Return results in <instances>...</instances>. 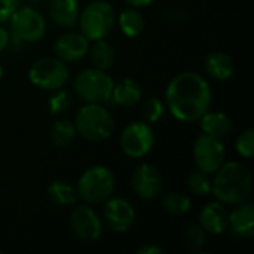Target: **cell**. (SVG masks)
<instances>
[{
  "instance_id": "36",
  "label": "cell",
  "mask_w": 254,
  "mask_h": 254,
  "mask_svg": "<svg viewBox=\"0 0 254 254\" xmlns=\"http://www.w3.org/2000/svg\"><path fill=\"white\" fill-rule=\"evenodd\" d=\"M30 1H40V0H30Z\"/></svg>"
},
{
  "instance_id": "28",
  "label": "cell",
  "mask_w": 254,
  "mask_h": 254,
  "mask_svg": "<svg viewBox=\"0 0 254 254\" xmlns=\"http://www.w3.org/2000/svg\"><path fill=\"white\" fill-rule=\"evenodd\" d=\"M71 95L70 92H67L65 89H57L52 91V95L48 100V109L51 112V115L58 116V115H64L70 110L71 107Z\"/></svg>"
},
{
  "instance_id": "16",
  "label": "cell",
  "mask_w": 254,
  "mask_h": 254,
  "mask_svg": "<svg viewBox=\"0 0 254 254\" xmlns=\"http://www.w3.org/2000/svg\"><path fill=\"white\" fill-rule=\"evenodd\" d=\"M48 12L51 19L63 27L73 28L79 18V1L77 0H48Z\"/></svg>"
},
{
  "instance_id": "13",
  "label": "cell",
  "mask_w": 254,
  "mask_h": 254,
  "mask_svg": "<svg viewBox=\"0 0 254 254\" xmlns=\"http://www.w3.org/2000/svg\"><path fill=\"white\" fill-rule=\"evenodd\" d=\"M103 219L113 232L122 234L134 226L137 214L129 201L110 196L103 208Z\"/></svg>"
},
{
  "instance_id": "9",
  "label": "cell",
  "mask_w": 254,
  "mask_h": 254,
  "mask_svg": "<svg viewBox=\"0 0 254 254\" xmlns=\"http://www.w3.org/2000/svg\"><path fill=\"white\" fill-rule=\"evenodd\" d=\"M155 144V134L146 121L129 122L119 137V146L122 152L132 159L144 158Z\"/></svg>"
},
{
  "instance_id": "24",
  "label": "cell",
  "mask_w": 254,
  "mask_h": 254,
  "mask_svg": "<svg viewBox=\"0 0 254 254\" xmlns=\"http://www.w3.org/2000/svg\"><path fill=\"white\" fill-rule=\"evenodd\" d=\"M76 134L77 132H76L73 122H70L67 119H60L52 125L49 138L55 147L63 149V147H67L68 144L73 143V140L76 138Z\"/></svg>"
},
{
  "instance_id": "27",
  "label": "cell",
  "mask_w": 254,
  "mask_h": 254,
  "mask_svg": "<svg viewBox=\"0 0 254 254\" xmlns=\"http://www.w3.org/2000/svg\"><path fill=\"white\" fill-rule=\"evenodd\" d=\"M185 244L190 252H201L208 243V234L199 223H192L185 229Z\"/></svg>"
},
{
  "instance_id": "29",
  "label": "cell",
  "mask_w": 254,
  "mask_h": 254,
  "mask_svg": "<svg viewBox=\"0 0 254 254\" xmlns=\"http://www.w3.org/2000/svg\"><path fill=\"white\" fill-rule=\"evenodd\" d=\"M165 113V104L158 97H149L141 107V116L143 121L147 124H156L162 119Z\"/></svg>"
},
{
  "instance_id": "10",
  "label": "cell",
  "mask_w": 254,
  "mask_h": 254,
  "mask_svg": "<svg viewBox=\"0 0 254 254\" xmlns=\"http://www.w3.org/2000/svg\"><path fill=\"white\" fill-rule=\"evenodd\" d=\"M193 161L198 170L214 174L225 162H226V149L223 144V140L201 134L193 143Z\"/></svg>"
},
{
  "instance_id": "32",
  "label": "cell",
  "mask_w": 254,
  "mask_h": 254,
  "mask_svg": "<svg viewBox=\"0 0 254 254\" xmlns=\"http://www.w3.org/2000/svg\"><path fill=\"white\" fill-rule=\"evenodd\" d=\"M137 253L138 254H164L165 253V250H164L161 246H158V244H155V243H150V244H146V246L140 247V249L137 250Z\"/></svg>"
},
{
  "instance_id": "20",
  "label": "cell",
  "mask_w": 254,
  "mask_h": 254,
  "mask_svg": "<svg viewBox=\"0 0 254 254\" xmlns=\"http://www.w3.org/2000/svg\"><path fill=\"white\" fill-rule=\"evenodd\" d=\"M205 71L216 80H228L234 74V60L223 51H214L205 58Z\"/></svg>"
},
{
  "instance_id": "5",
  "label": "cell",
  "mask_w": 254,
  "mask_h": 254,
  "mask_svg": "<svg viewBox=\"0 0 254 254\" xmlns=\"http://www.w3.org/2000/svg\"><path fill=\"white\" fill-rule=\"evenodd\" d=\"M116 13L110 3L104 0H95L85 6L82 12H79L77 25L80 33L89 40L106 39L115 28Z\"/></svg>"
},
{
  "instance_id": "11",
  "label": "cell",
  "mask_w": 254,
  "mask_h": 254,
  "mask_svg": "<svg viewBox=\"0 0 254 254\" xmlns=\"http://www.w3.org/2000/svg\"><path fill=\"white\" fill-rule=\"evenodd\" d=\"M70 229L80 241L94 243L103 234V223L97 211L89 204H82L71 210Z\"/></svg>"
},
{
  "instance_id": "25",
  "label": "cell",
  "mask_w": 254,
  "mask_h": 254,
  "mask_svg": "<svg viewBox=\"0 0 254 254\" xmlns=\"http://www.w3.org/2000/svg\"><path fill=\"white\" fill-rule=\"evenodd\" d=\"M161 205H162L164 211H167L171 216H183V214L189 213V210L192 207V201L188 195H185L182 192H171L162 198Z\"/></svg>"
},
{
  "instance_id": "15",
  "label": "cell",
  "mask_w": 254,
  "mask_h": 254,
  "mask_svg": "<svg viewBox=\"0 0 254 254\" xmlns=\"http://www.w3.org/2000/svg\"><path fill=\"white\" fill-rule=\"evenodd\" d=\"M199 225L210 235H222L229 228V211L219 201L208 202L199 211Z\"/></svg>"
},
{
  "instance_id": "31",
  "label": "cell",
  "mask_w": 254,
  "mask_h": 254,
  "mask_svg": "<svg viewBox=\"0 0 254 254\" xmlns=\"http://www.w3.org/2000/svg\"><path fill=\"white\" fill-rule=\"evenodd\" d=\"M22 0H0V22L9 21L12 13L21 6Z\"/></svg>"
},
{
  "instance_id": "35",
  "label": "cell",
  "mask_w": 254,
  "mask_h": 254,
  "mask_svg": "<svg viewBox=\"0 0 254 254\" xmlns=\"http://www.w3.org/2000/svg\"><path fill=\"white\" fill-rule=\"evenodd\" d=\"M3 79V67H1V64H0V80Z\"/></svg>"
},
{
  "instance_id": "30",
  "label": "cell",
  "mask_w": 254,
  "mask_h": 254,
  "mask_svg": "<svg viewBox=\"0 0 254 254\" xmlns=\"http://www.w3.org/2000/svg\"><path fill=\"white\" fill-rule=\"evenodd\" d=\"M235 149L240 153V156L246 159H252L254 155V131L253 129H244L235 140Z\"/></svg>"
},
{
  "instance_id": "8",
  "label": "cell",
  "mask_w": 254,
  "mask_h": 254,
  "mask_svg": "<svg viewBox=\"0 0 254 254\" xmlns=\"http://www.w3.org/2000/svg\"><path fill=\"white\" fill-rule=\"evenodd\" d=\"M30 82L42 91L61 89L70 79V70L64 61L55 58H40L28 70Z\"/></svg>"
},
{
  "instance_id": "4",
  "label": "cell",
  "mask_w": 254,
  "mask_h": 254,
  "mask_svg": "<svg viewBox=\"0 0 254 254\" xmlns=\"http://www.w3.org/2000/svg\"><path fill=\"white\" fill-rule=\"evenodd\" d=\"M116 186V177L113 171L104 165H94L82 173L76 183L77 198L92 205L107 201Z\"/></svg>"
},
{
  "instance_id": "33",
  "label": "cell",
  "mask_w": 254,
  "mask_h": 254,
  "mask_svg": "<svg viewBox=\"0 0 254 254\" xmlns=\"http://www.w3.org/2000/svg\"><path fill=\"white\" fill-rule=\"evenodd\" d=\"M7 45H9V33L0 25V54L6 49Z\"/></svg>"
},
{
  "instance_id": "23",
  "label": "cell",
  "mask_w": 254,
  "mask_h": 254,
  "mask_svg": "<svg viewBox=\"0 0 254 254\" xmlns=\"http://www.w3.org/2000/svg\"><path fill=\"white\" fill-rule=\"evenodd\" d=\"M46 192L49 199L58 207H71L77 201L76 188L65 180H54Z\"/></svg>"
},
{
  "instance_id": "3",
  "label": "cell",
  "mask_w": 254,
  "mask_h": 254,
  "mask_svg": "<svg viewBox=\"0 0 254 254\" xmlns=\"http://www.w3.org/2000/svg\"><path fill=\"white\" fill-rule=\"evenodd\" d=\"M73 124L76 132L92 143L106 141L115 129L112 113L103 104L97 103H86L83 107H80Z\"/></svg>"
},
{
  "instance_id": "1",
  "label": "cell",
  "mask_w": 254,
  "mask_h": 254,
  "mask_svg": "<svg viewBox=\"0 0 254 254\" xmlns=\"http://www.w3.org/2000/svg\"><path fill=\"white\" fill-rule=\"evenodd\" d=\"M213 92L204 76L195 71H183L171 79L165 91V104L171 115L186 124L199 121L210 110Z\"/></svg>"
},
{
  "instance_id": "7",
  "label": "cell",
  "mask_w": 254,
  "mask_h": 254,
  "mask_svg": "<svg viewBox=\"0 0 254 254\" xmlns=\"http://www.w3.org/2000/svg\"><path fill=\"white\" fill-rule=\"evenodd\" d=\"M9 28L15 40L36 43L46 34V21L37 9L19 6L9 18Z\"/></svg>"
},
{
  "instance_id": "14",
  "label": "cell",
  "mask_w": 254,
  "mask_h": 254,
  "mask_svg": "<svg viewBox=\"0 0 254 254\" xmlns=\"http://www.w3.org/2000/svg\"><path fill=\"white\" fill-rule=\"evenodd\" d=\"M89 40L76 31H67L58 36L54 42V54L64 63H74L88 55Z\"/></svg>"
},
{
  "instance_id": "17",
  "label": "cell",
  "mask_w": 254,
  "mask_h": 254,
  "mask_svg": "<svg viewBox=\"0 0 254 254\" xmlns=\"http://www.w3.org/2000/svg\"><path fill=\"white\" fill-rule=\"evenodd\" d=\"M229 226L234 234L243 238H252L254 235V207L252 202L246 201L234 205L229 213Z\"/></svg>"
},
{
  "instance_id": "21",
  "label": "cell",
  "mask_w": 254,
  "mask_h": 254,
  "mask_svg": "<svg viewBox=\"0 0 254 254\" xmlns=\"http://www.w3.org/2000/svg\"><path fill=\"white\" fill-rule=\"evenodd\" d=\"M116 19H118L121 31L127 37H137V36H140L144 31L146 19H144L143 13L137 7H131L129 6L128 9L122 10Z\"/></svg>"
},
{
  "instance_id": "19",
  "label": "cell",
  "mask_w": 254,
  "mask_h": 254,
  "mask_svg": "<svg viewBox=\"0 0 254 254\" xmlns=\"http://www.w3.org/2000/svg\"><path fill=\"white\" fill-rule=\"evenodd\" d=\"M199 127L204 134L223 140L232 131V119L223 112H205L199 118Z\"/></svg>"
},
{
  "instance_id": "34",
  "label": "cell",
  "mask_w": 254,
  "mask_h": 254,
  "mask_svg": "<svg viewBox=\"0 0 254 254\" xmlns=\"http://www.w3.org/2000/svg\"><path fill=\"white\" fill-rule=\"evenodd\" d=\"M131 7H137V9H141V7H146L149 4H152L155 0H125Z\"/></svg>"
},
{
  "instance_id": "12",
  "label": "cell",
  "mask_w": 254,
  "mask_h": 254,
  "mask_svg": "<svg viewBox=\"0 0 254 254\" xmlns=\"http://www.w3.org/2000/svg\"><path fill=\"white\" fill-rule=\"evenodd\" d=\"M131 188L140 199L153 201L159 198V195L162 193L164 177L158 167L144 162L132 171Z\"/></svg>"
},
{
  "instance_id": "6",
  "label": "cell",
  "mask_w": 254,
  "mask_h": 254,
  "mask_svg": "<svg viewBox=\"0 0 254 254\" xmlns=\"http://www.w3.org/2000/svg\"><path fill=\"white\" fill-rule=\"evenodd\" d=\"M113 79L107 71L91 67L77 73L74 79V92L85 103L103 104L110 100Z\"/></svg>"
},
{
  "instance_id": "2",
  "label": "cell",
  "mask_w": 254,
  "mask_h": 254,
  "mask_svg": "<svg viewBox=\"0 0 254 254\" xmlns=\"http://www.w3.org/2000/svg\"><path fill=\"white\" fill-rule=\"evenodd\" d=\"M253 177L249 167L241 162H225L211 180V195L226 207H234L250 199Z\"/></svg>"
},
{
  "instance_id": "26",
  "label": "cell",
  "mask_w": 254,
  "mask_h": 254,
  "mask_svg": "<svg viewBox=\"0 0 254 254\" xmlns=\"http://www.w3.org/2000/svg\"><path fill=\"white\" fill-rule=\"evenodd\" d=\"M186 188L189 189L190 193L196 195V196H207L211 193V179L210 174L201 171V170H195L190 171L186 177Z\"/></svg>"
},
{
  "instance_id": "22",
  "label": "cell",
  "mask_w": 254,
  "mask_h": 254,
  "mask_svg": "<svg viewBox=\"0 0 254 254\" xmlns=\"http://www.w3.org/2000/svg\"><path fill=\"white\" fill-rule=\"evenodd\" d=\"M89 60L92 63V67L100 70H110L115 64V48L106 40H94V45L89 46Z\"/></svg>"
},
{
  "instance_id": "18",
  "label": "cell",
  "mask_w": 254,
  "mask_h": 254,
  "mask_svg": "<svg viewBox=\"0 0 254 254\" xmlns=\"http://www.w3.org/2000/svg\"><path fill=\"white\" fill-rule=\"evenodd\" d=\"M143 98V88L134 79H122L113 85L110 100L113 104L121 107H134Z\"/></svg>"
}]
</instances>
